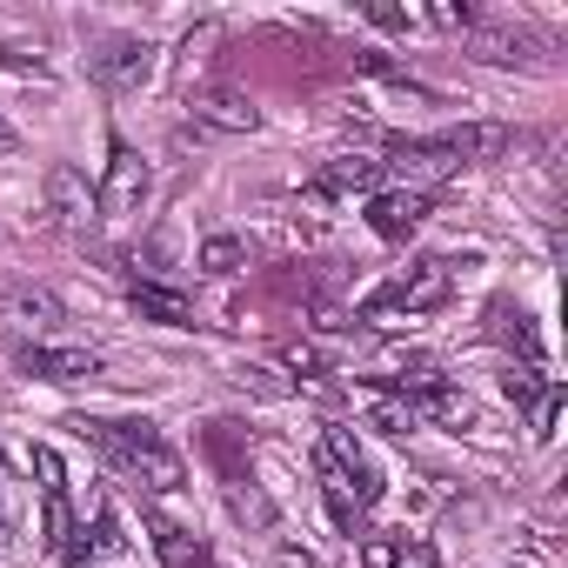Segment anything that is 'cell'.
Returning <instances> with one entry per match:
<instances>
[{
	"label": "cell",
	"mask_w": 568,
	"mask_h": 568,
	"mask_svg": "<svg viewBox=\"0 0 568 568\" xmlns=\"http://www.w3.org/2000/svg\"><path fill=\"white\" fill-rule=\"evenodd\" d=\"M0 548H8V521H0Z\"/></svg>",
	"instance_id": "34"
},
{
	"label": "cell",
	"mask_w": 568,
	"mask_h": 568,
	"mask_svg": "<svg viewBox=\"0 0 568 568\" xmlns=\"http://www.w3.org/2000/svg\"><path fill=\"white\" fill-rule=\"evenodd\" d=\"M395 555H402V535H368L362 541V568H395Z\"/></svg>",
	"instance_id": "29"
},
{
	"label": "cell",
	"mask_w": 568,
	"mask_h": 568,
	"mask_svg": "<svg viewBox=\"0 0 568 568\" xmlns=\"http://www.w3.org/2000/svg\"><path fill=\"white\" fill-rule=\"evenodd\" d=\"M214 48H221V28H214V21H201V28L181 41V88H187V94H194V74L214 61Z\"/></svg>",
	"instance_id": "20"
},
{
	"label": "cell",
	"mask_w": 568,
	"mask_h": 568,
	"mask_svg": "<svg viewBox=\"0 0 568 568\" xmlns=\"http://www.w3.org/2000/svg\"><path fill=\"white\" fill-rule=\"evenodd\" d=\"M455 161H495V154H508V128L501 121H462V128H448V134H435Z\"/></svg>",
	"instance_id": "15"
},
{
	"label": "cell",
	"mask_w": 568,
	"mask_h": 568,
	"mask_svg": "<svg viewBox=\"0 0 568 568\" xmlns=\"http://www.w3.org/2000/svg\"><path fill=\"white\" fill-rule=\"evenodd\" d=\"M382 168H388V174H402V187H422V194H428V187H435L442 174H455L462 161L428 134V141H388V161H382Z\"/></svg>",
	"instance_id": "8"
},
{
	"label": "cell",
	"mask_w": 568,
	"mask_h": 568,
	"mask_svg": "<svg viewBox=\"0 0 568 568\" xmlns=\"http://www.w3.org/2000/svg\"><path fill=\"white\" fill-rule=\"evenodd\" d=\"M187 121L201 134H254L261 128V108L241 88H194L187 94Z\"/></svg>",
	"instance_id": "5"
},
{
	"label": "cell",
	"mask_w": 568,
	"mask_h": 568,
	"mask_svg": "<svg viewBox=\"0 0 568 568\" xmlns=\"http://www.w3.org/2000/svg\"><path fill=\"white\" fill-rule=\"evenodd\" d=\"M468 54L488 68H535L541 61V34L521 21H475L468 28Z\"/></svg>",
	"instance_id": "4"
},
{
	"label": "cell",
	"mask_w": 568,
	"mask_h": 568,
	"mask_svg": "<svg viewBox=\"0 0 568 568\" xmlns=\"http://www.w3.org/2000/svg\"><path fill=\"white\" fill-rule=\"evenodd\" d=\"M368 422H375L382 435H408V428H422V415H415V402H408V395H382V402L368 408Z\"/></svg>",
	"instance_id": "22"
},
{
	"label": "cell",
	"mask_w": 568,
	"mask_h": 568,
	"mask_svg": "<svg viewBox=\"0 0 568 568\" xmlns=\"http://www.w3.org/2000/svg\"><path fill=\"white\" fill-rule=\"evenodd\" d=\"M21 375H34V382H94L101 355L94 348H61V342H28L21 348Z\"/></svg>",
	"instance_id": "10"
},
{
	"label": "cell",
	"mask_w": 568,
	"mask_h": 568,
	"mask_svg": "<svg viewBox=\"0 0 568 568\" xmlns=\"http://www.w3.org/2000/svg\"><path fill=\"white\" fill-rule=\"evenodd\" d=\"M541 388H548V382H541L535 368H508V375H501V395H508L515 408H535V402H541Z\"/></svg>",
	"instance_id": "24"
},
{
	"label": "cell",
	"mask_w": 568,
	"mask_h": 568,
	"mask_svg": "<svg viewBox=\"0 0 568 568\" xmlns=\"http://www.w3.org/2000/svg\"><path fill=\"white\" fill-rule=\"evenodd\" d=\"M194 267L214 274V281H227V274L247 267V241H234V234H207V241L194 247Z\"/></svg>",
	"instance_id": "18"
},
{
	"label": "cell",
	"mask_w": 568,
	"mask_h": 568,
	"mask_svg": "<svg viewBox=\"0 0 568 568\" xmlns=\"http://www.w3.org/2000/svg\"><path fill=\"white\" fill-rule=\"evenodd\" d=\"M34 475H41V495L48 501H68V468H61L54 448H34Z\"/></svg>",
	"instance_id": "25"
},
{
	"label": "cell",
	"mask_w": 568,
	"mask_h": 568,
	"mask_svg": "<svg viewBox=\"0 0 568 568\" xmlns=\"http://www.w3.org/2000/svg\"><path fill=\"white\" fill-rule=\"evenodd\" d=\"M415 415H435V422H475V402H468L462 388L435 382V388H422V395H415Z\"/></svg>",
	"instance_id": "19"
},
{
	"label": "cell",
	"mask_w": 568,
	"mask_h": 568,
	"mask_svg": "<svg viewBox=\"0 0 568 568\" xmlns=\"http://www.w3.org/2000/svg\"><path fill=\"white\" fill-rule=\"evenodd\" d=\"M368 21H375V28H415V8H395V0H368Z\"/></svg>",
	"instance_id": "31"
},
{
	"label": "cell",
	"mask_w": 568,
	"mask_h": 568,
	"mask_svg": "<svg viewBox=\"0 0 568 568\" xmlns=\"http://www.w3.org/2000/svg\"><path fill=\"white\" fill-rule=\"evenodd\" d=\"M281 368H295V375L308 382V375H328V355H322L315 342H288V348H281Z\"/></svg>",
	"instance_id": "26"
},
{
	"label": "cell",
	"mask_w": 568,
	"mask_h": 568,
	"mask_svg": "<svg viewBox=\"0 0 568 568\" xmlns=\"http://www.w3.org/2000/svg\"><path fill=\"white\" fill-rule=\"evenodd\" d=\"M61 322H68V308L48 288H34V281L0 288V328H8V335H54Z\"/></svg>",
	"instance_id": "6"
},
{
	"label": "cell",
	"mask_w": 568,
	"mask_h": 568,
	"mask_svg": "<svg viewBox=\"0 0 568 568\" xmlns=\"http://www.w3.org/2000/svg\"><path fill=\"white\" fill-rule=\"evenodd\" d=\"M128 548V535H121V521H114V508L101 501L94 508V521L88 528H74L68 541H61V568H81V561H101V555H121Z\"/></svg>",
	"instance_id": "13"
},
{
	"label": "cell",
	"mask_w": 568,
	"mask_h": 568,
	"mask_svg": "<svg viewBox=\"0 0 568 568\" xmlns=\"http://www.w3.org/2000/svg\"><path fill=\"white\" fill-rule=\"evenodd\" d=\"M14 148H21V134H14L8 121H0V154H14Z\"/></svg>",
	"instance_id": "33"
},
{
	"label": "cell",
	"mask_w": 568,
	"mask_h": 568,
	"mask_svg": "<svg viewBox=\"0 0 568 568\" xmlns=\"http://www.w3.org/2000/svg\"><path fill=\"white\" fill-rule=\"evenodd\" d=\"M68 428H81L88 442H101V448L114 455V468H121V475H134L141 488H154V495L181 488V455L161 442V428H154V422H88V415H74Z\"/></svg>",
	"instance_id": "1"
},
{
	"label": "cell",
	"mask_w": 568,
	"mask_h": 568,
	"mask_svg": "<svg viewBox=\"0 0 568 568\" xmlns=\"http://www.w3.org/2000/svg\"><path fill=\"white\" fill-rule=\"evenodd\" d=\"M128 308L154 328H194V302L181 288H161V281H134L128 288Z\"/></svg>",
	"instance_id": "14"
},
{
	"label": "cell",
	"mask_w": 568,
	"mask_h": 568,
	"mask_svg": "<svg viewBox=\"0 0 568 568\" xmlns=\"http://www.w3.org/2000/svg\"><path fill=\"white\" fill-rule=\"evenodd\" d=\"M395 568H442V555H435V541H422V535H402V555H395Z\"/></svg>",
	"instance_id": "30"
},
{
	"label": "cell",
	"mask_w": 568,
	"mask_h": 568,
	"mask_svg": "<svg viewBox=\"0 0 568 568\" xmlns=\"http://www.w3.org/2000/svg\"><path fill=\"white\" fill-rule=\"evenodd\" d=\"M382 181H388V168H382L375 154H342V161H328V168H322V181L308 187V201H335V194H382Z\"/></svg>",
	"instance_id": "11"
},
{
	"label": "cell",
	"mask_w": 568,
	"mask_h": 568,
	"mask_svg": "<svg viewBox=\"0 0 568 568\" xmlns=\"http://www.w3.org/2000/svg\"><path fill=\"white\" fill-rule=\"evenodd\" d=\"M428 207H435V194H422V187H382V194L368 201V227H375L382 241H408V234L428 221Z\"/></svg>",
	"instance_id": "9"
},
{
	"label": "cell",
	"mask_w": 568,
	"mask_h": 568,
	"mask_svg": "<svg viewBox=\"0 0 568 568\" xmlns=\"http://www.w3.org/2000/svg\"><path fill=\"white\" fill-rule=\"evenodd\" d=\"M148 187H154L148 161H141L128 141H114V154H108V174H101V187H94V214H101V221H128V214H141Z\"/></svg>",
	"instance_id": "3"
},
{
	"label": "cell",
	"mask_w": 568,
	"mask_h": 568,
	"mask_svg": "<svg viewBox=\"0 0 568 568\" xmlns=\"http://www.w3.org/2000/svg\"><path fill=\"white\" fill-rule=\"evenodd\" d=\"M234 388H241V395H261V402H288V395H295V382H281V375L261 368V362H241V368H234Z\"/></svg>",
	"instance_id": "21"
},
{
	"label": "cell",
	"mask_w": 568,
	"mask_h": 568,
	"mask_svg": "<svg viewBox=\"0 0 568 568\" xmlns=\"http://www.w3.org/2000/svg\"><path fill=\"white\" fill-rule=\"evenodd\" d=\"M274 561H281V568H315V555H308V548H281Z\"/></svg>",
	"instance_id": "32"
},
{
	"label": "cell",
	"mask_w": 568,
	"mask_h": 568,
	"mask_svg": "<svg viewBox=\"0 0 568 568\" xmlns=\"http://www.w3.org/2000/svg\"><path fill=\"white\" fill-rule=\"evenodd\" d=\"M227 508H234V521H247V528H274V501H267L254 481H247V488L234 481V488H227Z\"/></svg>",
	"instance_id": "23"
},
{
	"label": "cell",
	"mask_w": 568,
	"mask_h": 568,
	"mask_svg": "<svg viewBox=\"0 0 568 568\" xmlns=\"http://www.w3.org/2000/svg\"><path fill=\"white\" fill-rule=\"evenodd\" d=\"M555 422H561V388L548 382L541 402H535V442H555Z\"/></svg>",
	"instance_id": "28"
},
{
	"label": "cell",
	"mask_w": 568,
	"mask_h": 568,
	"mask_svg": "<svg viewBox=\"0 0 568 568\" xmlns=\"http://www.w3.org/2000/svg\"><path fill=\"white\" fill-rule=\"evenodd\" d=\"M315 475H322V501H328V515H335L342 528H355V521H362V501H355V488H348V475L335 468L328 448H315Z\"/></svg>",
	"instance_id": "16"
},
{
	"label": "cell",
	"mask_w": 568,
	"mask_h": 568,
	"mask_svg": "<svg viewBox=\"0 0 568 568\" xmlns=\"http://www.w3.org/2000/svg\"><path fill=\"white\" fill-rule=\"evenodd\" d=\"M455 295V261H442V254H428V261H408L388 288L362 308V322H388V315H428V308H442Z\"/></svg>",
	"instance_id": "2"
},
{
	"label": "cell",
	"mask_w": 568,
	"mask_h": 568,
	"mask_svg": "<svg viewBox=\"0 0 568 568\" xmlns=\"http://www.w3.org/2000/svg\"><path fill=\"white\" fill-rule=\"evenodd\" d=\"M154 555H161L168 568H214L207 541H201V535H187V528H174V521H154Z\"/></svg>",
	"instance_id": "17"
},
{
	"label": "cell",
	"mask_w": 568,
	"mask_h": 568,
	"mask_svg": "<svg viewBox=\"0 0 568 568\" xmlns=\"http://www.w3.org/2000/svg\"><path fill=\"white\" fill-rule=\"evenodd\" d=\"M48 207H54V221L61 227H88V221H101L94 214V187H88V174L81 168H48Z\"/></svg>",
	"instance_id": "12"
},
{
	"label": "cell",
	"mask_w": 568,
	"mask_h": 568,
	"mask_svg": "<svg viewBox=\"0 0 568 568\" xmlns=\"http://www.w3.org/2000/svg\"><path fill=\"white\" fill-rule=\"evenodd\" d=\"M88 68H94V81H101V88H114V94H121V88H141V81H148L154 48H148L141 34H114V41H101V48H94V61H88Z\"/></svg>",
	"instance_id": "7"
},
{
	"label": "cell",
	"mask_w": 568,
	"mask_h": 568,
	"mask_svg": "<svg viewBox=\"0 0 568 568\" xmlns=\"http://www.w3.org/2000/svg\"><path fill=\"white\" fill-rule=\"evenodd\" d=\"M355 74H375V81H408V68L382 48H355Z\"/></svg>",
	"instance_id": "27"
}]
</instances>
